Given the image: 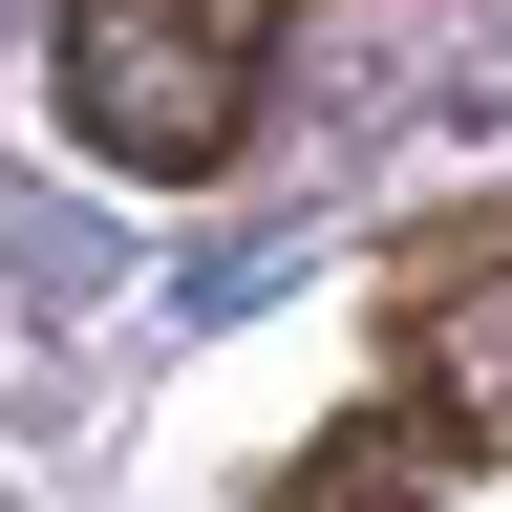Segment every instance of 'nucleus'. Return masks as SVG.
Instances as JSON below:
<instances>
[{
    "mask_svg": "<svg viewBox=\"0 0 512 512\" xmlns=\"http://www.w3.org/2000/svg\"><path fill=\"white\" fill-rule=\"evenodd\" d=\"M64 128H86L107 171H235L256 128V0H64Z\"/></svg>",
    "mask_w": 512,
    "mask_h": 512,
    "instance_id": "nucleus-1",
    "label": "nucleus"
},
{
    "mask_svg": "<svg viewBox=\"0 0 512 512\" xmlns=\"http://www.w3.org/2000/svg\"><path fill=\"white\" fill-rule=\"evenodd\" d=\"M384 363H406V427L427 448H491L512 470V235H448L406 299H384Z\"/></svg>",
    "mask_w": 512,
    "mask_h": 512,
    "instance_id": "nucleus-2",
    "label": "nucleus"
},
{
    "mask_svg": "<svg viewBox=\"0 0 512 512\" xmlns=\"http://www.w3.org/2000/svg\"><path fill=\"white\" fill-rule=\"evenodd\" d=\"M278 512H406V448H320V470H299Z\"/></svg>",
    "mask_w": 512,
    "mask_h": 512,
    "instance_id": "nucleus-3",
    "label": "nucleus"
}]
</instances>
